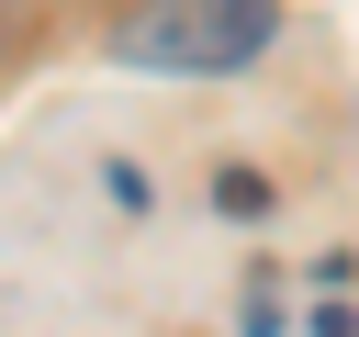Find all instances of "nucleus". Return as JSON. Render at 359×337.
Wrapping results in <instances>:
<instances>
[{"mask_svg":"<svg viewBox=\"0 0 359 337\" xmlns=\"http://www.w3.org/2000/svg\"><path fill=\"white\" fill-rule=\"evenodd\" d=\"M280 34V0H135L112 22V56L146 79H236Z\"/></svg>","mask_w":359,"mask_h":337,"instance_id":"obj_1","label":"nucleus"}]
</instances>
